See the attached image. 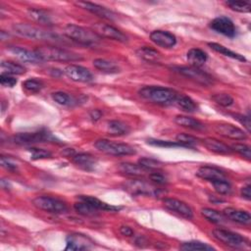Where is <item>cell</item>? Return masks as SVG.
I'll use <instances>...</instances> for the list:
<instances>
[{"label": "cell", "instance_id": "83f0119b", "mask_svg": "<svg viewBox=\"0 0 251 251\" xmlns=\"http://www.w3.org/2000/svg\"><path fill=\"white\" fill-rule=\"evenodd\" d=\"M128 131H129V126L126 123L120 120H112L107 123V132L110 135L121 136V135L127 134Z\"/></svg>", "mask_w": 251, "mask_h": 251}, {"label": "cell", "instance_id": "603a6c76", "mask_svg": "<svg viewBox=\"0 0 251 251\" xmlns=\"http://www.w3.org/2000/svg\"><path fill=\"white\" fill-rule=\"evenodd\" d=\"M203 144L205 145V147L216 153V154H222V155H226V154H230L232 152L231 147L227 146L226 143L213 138V137H207L205 139H203Z\"/></svg>", "mask_w": 251, "mask_h": 251}, {"label": "cell", "instance_id": "ee69618b", "mask_svg": "<svg viewBox=\"0 0 251 251\" xmlns=\"http://www.w3.org/2000/svg\"><path fill=\"white\" fill-rule=\"evenodd\" d=\"M176 140L186 148H191L195 143H197V138L186 133H178L176 137Z\"/></svg>", "mask_w": 251, "mask_h": 251}, {"label": "cell", "instance_id": "3957f363", "mask_svg": "<svg viewBox=\"0 0 251 251\" xmlns=\"http://www.w3.org/2000/svg\"><path fill=\"white\" fill-rule=\"evenodd\" d=\"M34 51L42 61L75 62L82 60V57L79 54L52 45L38 46Z\"/></svg>", "mask_w": 251, "mask_h": 251}, {"label": "cell", "instance_id": "4316f807", "mask_svg": "<svg viewBox=\"0 0 251 251\" xmlns=\"http://www.w3.org/2000/svg\"><path fill=\"white\" fill-rule=\"evenodd\" d=\"M175 123L180 126L187 127L193 130H202L205 128V126L200 121L188 116H183V115L176 116Z\"/></svg>", "mask_w": 251, "mask_h": 251}, {"label": "cell", "instance_id": "9c48e42d", "mask_svg": "<svg viewBox=\"0 0 251 251\" xmlns=\"http://www.w3.org/2000/svg\"><path fill=\"white\" fill-rule=\"evenodd\" d=\"M213 235L216 239L223 242L224 244L232 248H249V240L239 233L225 229V228H215L213 230Z\"/></svg>", "mask_w": 251, "mask_h": 251}, {"label": "cell", "instance_id": "f1b7e54d", "mask_svg": "<svg viewBox=\"0 0 251 251\" xmlns=\"http://www.w3.org/2000/svg\"><path fill=\"white\" fill-rule=\"evenodd\" d=\"M136 55L150 63H157L161 60V54L154 48L149 46H142L136 50Z\"/></svg>", "mask_w": 251, "mask_h": 251}, {"label": "cell", "instance_id": "e0dca14e", "mask_svg": "<svg viewBox=\"0 0 251 251\" xmlns=\"http://www.w3.org/2000/svg\"><path fill=\"white\" fill-rule=\"evenodd\" d=\"M150 39L156 45L163 48H172L176 44V37L166 30H154L150 33Z\"/></svg>", "mask_w": 251, "mask_h": 251}, {"label": "cell", "instance_id": "d590c367", "mask_svg": "<svg viewBox=\"0 0 251 251\" xmlns=\"http://www.w3.org/2000/svg\"><path fill=\"white\" fill-rule=\"evenodd\" d=\"M179 249L184 250V251H195V250H201V251H211L215 250V248L205 242H201L198 240H191L187 242H183L180 246Z\"/></svg>", "mask_w": 251, "mask_h": 251}, {"label": "cell", "instance_id": "f907efd6", "mask_svg": "<svg viewBox=\"0 0 251 251\" xmlns=\"http://www.w3.org/2000/svg\"><path fill=\"white\" fill-rule=\"evenodd\" d=\"M0 82L5 87H13L17 83V79L12 76L11 75H8L6 73H1L0 75Z\"/></svg>", "mask_w": 251, "mask_h": 251}, {"label": "cell", "instance_id": "f6af8a7d", "mask_svg": "<svg viewBox=\"0 0 251 251\" xmlns=\"http://www.w3.org/2000/svg\"><path fill=\"white\" fill-rule=\"evenodd\" d=\"M147 143L153 146L158 147H184L182 144L178 143L177 141H169V140H161V139H147Z\"/></svg>", "mask_w": 251, "mask_h": 251}, {"label": "cell", "instance_id": "b9f144b4", "mask_svg": "<svg viewBox=\"0 0 251 251\" xmlns=\"http://www.w3.org/2000/svg\"><path fill=\"white\" fill-rule=\"evenodd\" d=\"M23 87L29 93H37L43 88V83L41 80L28 78L23 82Z\"/></svg>", "mask_w": 251, "mask_h": 251}, {"label": "cell", "instance_id": "484cf974", "mask_svg": "<svg viewBox=\"0 0 251 251\" xmlns=\"http://www.w3.org/2000/svg\"><path fill=\"white\" fill-rule=\"evenodd\" d=\"M186 59L191 67L200 68L206 63L208 56L206 52L199 48H191L186 54Z\"/></svg>", "mask_w": 251, "mask_h": 251}, {"label": "cell", "instance_id": "4fadbf2b", "mask_svg": "<svg viewBox=\"0 0 251 251\" xmlns=\"http://www.w3.org/2000/svg\"><path fill=\"white\" fill-rule=\"evenodd\" d=\"M65 75L72 80L77 82H90L93 80L91 72L79 65H69L64 70Z\"/></svg>", "mask_w": 251, "mask_h": 251}, {"label": "cell", "instance_id": "1f68e13d", "mask_svg": "<svg viewBox=\"0 0 251 251\" xmlns=\"http://www.w3.org/2000/svg\"><path fill=\"white\" fill-rule=\"evenodd\" d=\"M175 104L182 111L188 112V113H193L197 109V105L195 101L192 100L189 96L182 95V94H178V96L175 101Z\"/></svg>", "mask_w": 251, "mask_h": 251}, {"label": "cell", "instance_id": "9a60e30c", "mask_svg": "<svg viewBox=\"0 0 251 251\" xmlns=\"http://www.w3.org/2000/svg\"><path fill=\"white\" fill-rule=\"evenodd\" d=\"M164 206L172 212H175L181 217L190 220L193 218V211L191 207L185 202L176 198H165L163 200Z\"/></svg>", "mask_w": 251, "mask_h": 251}, {"label": "cell", "instance_id": "5b68a950", "mask_svg": "<svg viewBox=\"0 0 251 251\" xmlns=\"http://www.w3.org/2000/svg\"><path fill=\"white\" fill-rule=\"evenodd\" d=\"M125 189L132 195H145L158 197L164 192L153 182H148L143 179H130L124 184Z\"/></svg>", "mask_w": 251, "mask_h": 251}, {"label": "cell", "instance_id": "7402d4cb", "mask_svg": "<svg viewBox=\"0 0 251 251\" xmlns=\"http://www.w3.org/2000/svg\"><path fill=\"white\" fill-rule=\"evenodd\" d=\"M73 162L84 171H93L96 165V159L89 153H78L72 157Z\"/></svg>", "mask_w": 251, "mask_h": 251}, {"label": "cell", "instance_id": "11a10c76", "mask_svg": "<svg viewBox=\"0 0 251 251\" xmlns=\"http://www.w3.org/2000/svg\"><path fill=\"white\" fill-rule=\"evenodd\" d=\"M101 116H102V112L99 111V110H97V109L92 110V111H90V113H89V117H90L91 120L94 121V122L98 121V120L101 118Z\"/></svg>", "mask_w": 251, "mask_h": 251}, {"label": "cell", "instance_id": "8d00e7d4", "mask_svg": "<svg viewBox=\"0 0 251 251\" xmlns=\"http://www.w3.org/2000/svg\"><path fill=\"white\" fill-rule=\"evenodd\" d=\"M1 69L3 70L2 73H6L8 75H23L25 73V68L20 64L14 63L12 61H2Z\"/></svg>", "mask_w": 251, "mask_h": 251}, {"label": "cell", "instance_id": "4dcf8cb0", "mask_svg": "<svg viewBox=\"0 0 251 251\" xmlns=\"http://www.w3.org/2000/svg\"><path fill=\"white\" fill-rule=\"evenodd\" d=\"M52 99L59 105H62V106H66V107H73L75 105H76L77 101L76 99L67 93V92H64V91H56V92H53L52 93Z\"/></svg>", "mask_w": 251, "mask_h": 251}, {"label": "cell", "instance_id": "c3c4849f", "mask_svg": "<svg viewBox=\"0 0 251 251\" xmlns=\"http://www.w3.org/2000/svg\"><path fill=\"white\" fill-rule=\"evenodd\" d=\"M0 162H1V166L4 169H6L7 171H10L12 173H16L18 171V165L11 158L5 157V156H1Z\"/></svg>", "mask_w": 251, "mask_h": 251}, {"label": "cell", "instance_id": "d6986e66", "mask_svg": "<svg viewBox=\"0 0 251 251\" xmlns=\"http://www.w3.org/2000/svg\"><path fill=\"white\" fill-rule=\"evenodd\" d=\"M8 50L10 53H12L17 59H19L22 62L30 63V64H38L43 62L40 59V57L36 54L35 51H30L19 46H9Z\"/></svg>", "mask_w": 251, "mask_h": 251}, {"label": "cell", "instance_id": "8fae6325", "mask_svg": "<svg viewBox=\"0 0 251 251\" xmlns=\"http://www.w3.org/2000/svg\"><path fill=\"white\" fill-rule=\"evenodd\" d=\"M92 30L99 36L104 38H109L119 42H126L127 37L118 28L103 23H96L92 25Z\"/></svg>", "mask_w": 251, "mask_h": 251}, {"label": "cell", "instance_id": "db71d44e", "mask_svg": "<svg viewBox=\"0 0 251 251\" xmlns=\"http://www.w3.org/2000/svg\"><path fill=\"white\" fill-rule=\"evenodd\" d=\"M119 230L125 236H131V235H133V230L129 226H122Z\"/></svg>", "mask_w": 251, "mask_h": 251}, {"label": "cell", "instance_id": "7a4b0ae2", "mask_svg": "<svg viewBox=\"0 0 251 251\" xmlns=\"http://www.w3.org/2000/svg\"><path fill=\"white\" fill-rule=\"evenodd\" d=\"M13 31L19 36L34 39V40H45V41H59V35L44 29L41 26H36L30 24H15L12 26Z\"/></svg>", "mask_w": 251, "mask_h": 251}, {"label": "cell", "instance_id": "d4e9b609", "mask_svg": "<svg viewBox=\"0 0 251 251\" xmlns=\"http://www.w3.org/2000/svg\"><path fill=\"white\" fill-rule=\"evenodd\" d=\"M118 170L124 175H126L129 176H134V177L143 176L147 172L140 165L134 164V163H129V162H124V163L119 164Z\"/></svg>", "mask_w": 251, "mask_h": 251}, {"label": "cell", "instance_id": "ac0fdd59", "mask_svg": "<svg viewBox=\"0 0 251 251\" xmlns=\"http://www.w3.org/2000/svg\"><path fill=\"white\" fill-rule=\"evenodd\" d=\"M76 6L102 18V19H105V20H114L116 18V14L114 12H112L111 10L101 6V5H98V4H95V3H91V2H83V1H80V2H76L75 3Z\"/></svg>", "mask_w": 251, "mask_h": 251}, {"label": "cell", "instance_id": "f546056e", "mask_svg": "<svg viewBox=\"0 0 251 251\" xmlns=\"http://www.w3.org/2000/svg\"><path fill=\"white\" fill-rule=\"evenodd\" d=\"M208 46L212 50H214V51H216V52H218V53H220V54H222L224 56L235 59V60L240 61V62H245L246 61V58L243 55H240V54H238L236 52H233V51L229 50L228 48L225 47L222 44H219V43H216V42H209Z\"/></svg>", "mask_w": 251, "mask_h": 251}, {"label": "cell", "instance_id": "30bf717a", "mask_svg": "<svg viewBox=\"0 0 251 251\" xmlns=\"http://www.w3.org/2000/svg\"><path fill=\"white\" fill-rule=\"evenodd\" d=\"M174 71L204 86L211 85L214 82L213 77L206 72L202 71L200 68H195L191 66L189 67L181 66V67H175Z\"/></svg>", "mask_w": 251, "mask_h": 251}, {"label": "cell", "instance_id": "5bb4252c", "mask_svg": "<svg viewBox=\"0 0 251 251\" xmlns=\"http://www.w3.org/2000/svg\"><path fill=\"white\" fill-rule=\"evenodd\" d=\"M210 27L218 33H221L227 37H234L236 34V28L233 22L226 17L215 18L210 23Z\"/></svg>", "mask_w": 251, "mask_h": 251}, {"label": "cell", "instance_id": "52a82bcc", "mask_svg": "<svg viewBox=\"0 0 251 251\" xmlns=\"http://www.w3.org/2000/svg\"><path fill=\"white\" fill-rule=\"evenodd\" d=\"M12 141L18 145H30L42 142H58L50 132L41 129L33 132H21L12 136Z\"/></svg>", "mask_w": 251, "mask_h": 251}, {"label": "cell", "instance_id": "836d02e7", "mask_svg": "<svg viewBox=\"0 0 251 251\" xmlns=\"http://www.w3.org/2000/svg\"><path fill=\"white\" fill-rule=\"evenodd\" d=\"M93 66L98 71L106 74H115L119 72V67L115 63L108 61L106 59L98 58L93 60Z\"/></svg>", "mask_w": 251, "mask_h": 251}, {"label": "cell", "instance_id": "f35d334b", "mask_svg": "<svg viewBox=\"0 0 251 251\" xmlns=\"http://www.w3.org/2000/svg\"><path fill=\"white\" fill-rule=\"evenodd\" d=\"M137 164L140 165L146 171H155L163 167V163L161 161L153 158H148V157H142L138 159Z\"/></svg>", "mask_w": 251, "mask_h": 251}, {"label": "cell", "instance_id": "ab89813d", "mask_svg": "<svg viewBox=\"0 0 251 251\" xmlns=\"http://www.w3.org/2000/svg\"><path fill=\"white\" fill-rule=\"evenodd\" d=\"M212 184L215 188V190L222 195H227L231 192V185L230 183L227 181L226 178H223V179H217L212 181Z\"/></svg>", "mask_w": 251, "mask_h": 251}, {"label": "cell", "instance_id": "816d5d0a", "mask_svg": "<svg viewBox=\"0 0 251 251\" xmlns=\"http://www.w3.org/2000/svg\"><path fill=\"white\" fill-rule=\"evenodd\" d=\"M234 119L237 120L242 126H244V127L247 130V133L250 132V118L249 116H244V115H240V114H235L233 115Z\"/></svg>", "mask_w": 251, "mask_h": 251}, {"label": "cell", "instance_id": "bcb514c9", "mask_svg": "<svg viewBox=\"0 0 251 251\" xmlns=\"http://www.w3.org/2000/svg\"><path fill=\"white\" fill-rule=\"evenodd\" d=\"M29 152H30V158L32 160L46 159V158H50L52 156L51 152H49L48 150L42 149V148L31 147V148H29Z\"/></svg>", "mask_w": 251, "mask_h": 251}, {"label": "cell", "instance_id": "ffe728a7", "mask_svg": "<svg viewBox=\"0 0 251 251\" xmlns=\"http://www.w3.org/2000/svg\"><path fill=\"white\" fill-rule=\"evenodd\" d=\"M223 214L226 219L232 222H235L237 224H240L243 226H249L251 224V216L246 211L228 207L224 209Z\"/></svg>", "mask_w": 251, "mask_h": 251}, {"label": "cell", "instance_id": "2e32d148", "mask_svg": "<svg viewBox=\"0 0 251 251\" xmlns=\"http://www.w3.org/2000/svg\"><path fill=\"white\" fill-rule=\"evenodd\" d=\"M66 250H86L91 248L93 241L81 233H71L66 238Z\"/></svg>", "mask_w": 251, "mask_h": 251}, {"label": "cell", "instance_id": "7bdbcfd3", "mask_svg": "<svg viewBox=\"0 0 251 251\" xmlns=\"http://www.w3.org/2000/svg\"><path fill=\"white\" fill-rule=\"evenodd\" d=\"M212 100L223 107H229L233 104V98L227 93H217L212 96Z\"/></svg>", "mask_w": 251, "mask_h": 251}, {"label": "cell", "instance_id": "e575fe53", "mask_svg": "<svg viewBox=\"0 0 251 251\" xmlns=\"http://www.w3.org/2000/svg\"><path fill=\"white\" fill-rule=\"evenodd\" d=\"M74 209L75 210L76 213L84 217H94V216H97L99 213V211L95 209L93 206H91L89 203L79 199H78V202H75L74 204Z\"/></svg>", "mask_w": 251, "mask_h": 251}, {"label": "cell", "instance_id": "277c9868", "mask_svg": "<svg viewBox=\"0 0 251 251\" xmlns=\"http://www.w3.org/2000/svg\"><path fill=\"white\" fill-rule=\"evenodd\" d=\"M64 34L70 39L88 47L99 45L101 37H99L92 29H88L75 25H68L64 28Z\"/></svg>", "mask_w": 251, "mask_h": 251}, {"label": "cell", "instance_id": "8992f818", "mask_svg": "<svg viewBox=\"0 0 251 251\" xmlns=\"http://www.w3.org/2000/svg\"><path fill=\"white\" fill-rule=\"evenodd\" d=\"M94 146L96 149L112 156H129L136 153L135 149L126 143H118L108 139H98L95 141Z\"/></svg>", "mask_w": 251, "mask_h": 251}, {"label": "cell", "instance_id": "cb8c5ba5", "mask_svg": "<svg viewBox=\"0 0 251 251\" xmlns=\"http://www.w3.org/2000/svg\"><path fill=\"white\" fill-rule=\"evenodd\" d=\"M77 199L85 201L87 203H89L91 206H93L95 209H97L98 211H110V212H117L121 210V207L118 206H113L110 204H107L101 200H99L98 198L94 197V196H89V195H78Z\"/></svg>", "mask_w": 251, "mask_h": 251}, {"label": "cell", "instance_id": "d6a6232c", "mask_svg": "<svg viewBox=\"0 0 251 251\" xmlns=\"http://www.w3.org/2000/svg\"><path fill=\"white\" fill-rule=\"evenodd\" d=\"M28 16L35 22L47 25H52V17L47 11L41 10V9H29L27 11Z\"/></svg>", "mask_w": 251, "mask_h": 251}, {"label": "cell", "instance_id": "6da1fadb", "mask_svg": "<svg viewBox=\"0 0 251 251\" xmlns=\"http://www.w3.org/2000/svg\"><path fill=\"white\" fill-rule=\"evenodd\" d=\"M139 95L154 104L168 106L171 104H175L178 93L169 87L157 86V85H148L144 86L139 90Z\"/></svg>", "mask_w": 251, "mask_h": 251}, {"label": "cell", "instance_id": "60d3db41", "mask_svg": "<svg viewBox=\"0 0 251 251\" xmlns=\"http://www.w3.org/2000/svg\"><path fill=\"white\" fill-rule=\"evenodd\" d=\"M226 5L232 11L239 13H249L251 10V5L245 1H226Z\"/></svg>", "mask_w": 251, "mask_h": 251}, {"label": "cell", "instance_id": "44dd1931", "mask_svg": "<svg viewBox=\"0 0 251 251\" xmlns=\"http://www.w3.org/2000/svg\"><path fill=\"white\" fill-rule=\"evenodd\" d=\"M196 176L202 179H205V180H208L211 182L214 180H217V179L226 178V175L223 171H221L220 169H218L216 167H212V166L200 167L196 172Z\"/></svg>", "mask_w": 251, "mask_h": 251}, {"label": "cell", "instance_id": "681fc988", "mask_svg": "<svg viewBox=\"0 0 251 251\" xmlns=\"http://www.w3.org/2000/svg\"><path fill=\"white\" fill-rule=\"evenodd\" d=\"M149 178L156 185H164V184H167V182H168L167 177L160 172L151 173L149 175Z\"/></svg>", "mask_w": 251, "mask_h": 251}, {"label": "cell", "instance_id": "74e56055", "mask_svg": "<svg viewBox=\"0 0 251 251\" xmlns=\"http://www.w3.org/2000/svg\"><path fill=\"white\" fill-rule=\"evenodd\" d=\"M201 215L214 224H223L225 220L226 219L223 213H220L217 210L211 209V208H203L201 210Z\"/></svg>", "mask_w": 251, "mask_h": 251}, {"label": "cell", "instance_id": "7c38bea8", "mask_svg": "<svg viewBox=\"0 0 251 251\" xmlns=\"http://www.w3.org/2000/svg\"><path fill=\"white\" fill-rule=\"evenodd\" d=\"M214 129L218 134H220L224 137L229 138V139L244 140L247 138V133L243 129H241L231 124H227V123H224V122L217 123L214 126Z\"/></svg>", "mask_w": 251, "mask_h": 251}, {"label": "cell", "instance_id": "7dc6e473", "mask_svg": "<svg viewBox=\"0 0 251 251\" xmlns=\"http://www.w3.org/2000/svg\"><path fill=\"white\" fill-rule=\"evenodd\" d=\"M231 149H232V151L237 152L239 155H241L245 159H247V160L251 159V149L248 145L242 144V143H236L231 146Z\"/></svg>", "mask_w": 251, "mask_h": 251}, {"label": "cell", "instance_id": "f5cc1de1", "mask_svg": "<svg viewBox=\"0 0 251 251\" xmlns=\"http://www.w3.org/2000/svg\"><path fill=\"white\" fill-rule=\"evenodd\" d=\"M241 195H242V197L243 198H245L246 200H250L251 199V186H250V184L248 183L247 185H245V186H243L242 188H241Z\"/></svg>", "mask_w": 251, "mask_h": 251}, {"label": "cell", "instance_id": "ba28073f", "mask_svg": "<svg viewBox=\"0 0 251 251\" xmlns=\"http://www.w3.org/2000/svg\"><path fill=\"white\" fill-rule=\"evenodd\" d=\"M32 204L37 209L52 214H64L68 211L67 204L63 200L47 195L35 197L32 200Z\"/></svg>", "mask_w": 251, "mask_h": 251}]
</instances>
